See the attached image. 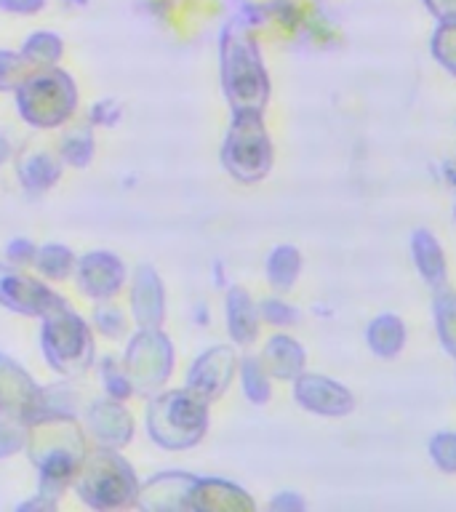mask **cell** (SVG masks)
Masks as SVG:
<instances>
[{
  "label": "cell",
  "mask_w": 456,
  "mask_h": 512,
  "mask_svg": "<svg viewBox=\"0 0 456 512\" xmlns=\"http://www.w3.org/2000/svg\"><path fill=\"white\" fill-rule=\"evenodd\" d=\"M32 264L38 267V272L43 278H51V280H64L75 270V254H72L67 246H59V243H48V246H40L35 251V259Z\"/></svg>",
  "instance_id": "22"
},
{
  "label": "cell",
  "mask_w": 456,
  "mask_h": 512,
  "mask_svg": "<svg viewBox=\"0 0 456 512\" xmlns=\"http://www.w3.org/2000/svg\"><path fill=\"white\" fill-rule=\"evenodd\" d=\"M222 163L227 174L240 182H259L270 174L272 144L262 126V115L235 112L222 147Z\"/></svg>",
  "instance_id": "6"
},
{
  "label": "cell",
  "mask_w": 456,
  "mask_h": 512,
  "mask_svg": "<svg viewBox=\"0 0 456 512\" xmlns=\"http://www.w3.org/2000/svg\"><path fill=\"white\" fill-rule=\"evenodd\" d=\"M131 312L139 328H160L166 318V294L158 272L142 264L131 280Z\"/></svg>",
  "instance_id": "14"
},
{
  "label": "cell",
  "mask_w": 456,
  "mask_h": 512,
  "mask_svg": "<svg viewBox=\"0 0 456 512\" xmlns=\"http://www.w3.org/2000/svg\"><path fill=\"white\" fill-rule=\"evenodd\" d=\"M432 54L448 70L456 72V16L454 19H440L438 30L432 35Z\"/></svg>",
  "instance_id": "25"
},
{
  "label": "cell",
  "mask_w": 456,
  "mask_h": 512,
  "mask_svg": "<svg viewBox=\"0 0 456 512\" xmlns=\"http://www.w3.org/2000/svg\"><path fill=\"white\" fill-rule=\"evenodd\" d=\"M80 291L96 302H110L126 283V267L110 251H94L75 264Z\"/></svg>",
  "instance_id": "10"
},
{
  "label": "cell",
  "mask_w": 456,
  "mask_h": 512,
  "mask_svg": "<svg viewBox=\"0 0 456 512\" xmlns=\"http://www.w3.org/2000/svg\"><path fill=\"white\" fill-rule=\"evenodd\" d=\"M86 424L91 435L99 440V446L123 448L134 438V419L123 408V400L104 398L91 403L86 414Z\"/></svg>",
  "instance_id": "13"
},
{
  "label": "cell",
  "mask_w": 456,
  "mask_h": 512,
  "mask_svg": "<svg viewBox=\"0 0 456 512\" xmlns=\"http://www.w3.org/2000/svg\"><path fill=\"white\" fill-rule=\"evenodd\" d=\"M296 400L318 414H344L352 408L350 392L323 376H302L296 382Z\"/></svg>",
  "instance_id": "16"
},
{
  "label": "cell",
  "mask_w": 456,
  "mask_h": 512,
  "mask_svg": "<svg viewBox=\"0 0 456 512\" xmlns=\"http://www.w3.org/2000/svg\"><path fill=\"white\" fill-rule=\"evenodd\" d=\"M62 166L64 160L59 155H54L51 150H46V147L43 150L24 152L22 158H19V182L38 195V192L51 190L59 182Z\"/></svg>",
  "instance_id": "17"
},
{
  "label": "cell",
  "mask_w": 456,
  "mask_h": 512,
  "mask_svg": "<svg viewBox=\"0 0 456 512\" xmlns=\"http://www.w3.org/2000/svg\"><path fill=\"white\" fill-rule=\"evenodd\" d=\"M400 342H403V326L398 323V318H382L371 326V347L376 352L392 355L400 350Z\"/></svg>",
  "instance_id": "27"
},
{
  "label": "cell",
  "mask_w": 456,
  "mask_h": 512,
  "mask_svg": "<svg viewBox=\"0 0 456 512\" xmlns=\"http://www.w3.org/2000/svg\"><path fill=\"white\" fill-rule=\"evenodd\" d=\"M299 254L294 248L280 246L270 254V262H267V275H270V283L278 288H288L294 283L296 272H299Z\"/></svg>",
  "instance_id": "23"
},
{
  "label": "cell",
  "mask_w": 456,
  "mask_h": 512,
  "mask_svg": "<svg viewBox=\"0 0 456 512\" xmlns=\"http://www.w3.org/2000/svg\"><path fill=\"white\" fill-rule=\"evenodd\" d=\"M424 6L438 19H454L456 16V0H424Z\"/></svg>",
  "instance_id": "36"
},
{
  "label": "cell",
  "mask_w": 456,
  "mask_h": 512,
  "mask_svg": "<svg viewBox=\"0 0 456 512\" xmlns=\"http://www.w3.org/2000/svg\"><path fill=\"white\" fill-rule=\"evenodd\" d=\"M262 312L270 323H291V318H294V310L286 307L283 302H267L262 307Z\"/></svg>",
  "instance_id": "35"
},
{
  "label": "cell",
  "mask_w": 456,
  "mask_h": 512,
  "mask_svg": "<svg viewBox=\"0 0 456 512\" xmlns=\"http://www.w3.org/2000/svg\"><path fill=\"white\" fill-rule=\"evenodd\" d=\"M0 304L8 310L22 312V315H48L56 307H62L64 299L54 294L51 288L43 286L40 280L24 275V272L14 270L0 264Z\"/></svg>",
  "instance_id": "8"
},
{
  "label": "cell",
  "mask_w": 456,
  "mask_h": 512,
  "mask_svg": "<svg viewBox=\"0 0 456 512\" xmlns=\"http://www.w3.org/2000/svg\"><path fill=\"white\" fill-rule=\"evenodd\" d=\"M35 251H38V248L32 246L30 240L16 238V240H11V243H8L6 256H8V262H11V264H32V259H35Z\"/></svg>",
  "instance_id": "33"
},
{
  "label": "cell",
  "mask_w": 456,
  "mask_h": 512,
  "mask_svg": "<svg viewBox=\"0 0 456 512\" xmlns=\"http://www.w3.org/2000/svg\"><path fill=\"white\" fill-rule=\"evenodd\" d=\"M30 75V64L22 51H0V91H16Z\"/></svg>",
  "instance_id": "28"
},
{
  "label": "cell",
  "mask_w": 456,
  "mask_h": 512,
  "mask_svg": "<svg viewBox=\"0 0 456 512\" xmlns=\"http://www.w3.org/2000/svg\"><path fill=\"white\" fill-rule=\"evenodd\" d=\"M219 56H222V86L227 102L232 104V112L262 115L267 96H270V80L262 67L259 46L246 22H230L224 27Z\"/></svg>",
  "instance_id": "1"
},
{
  "label": "cell",
  "mask_w": 456,
  "mask_h": 512,
  "mask_svg": "<svg viewBox=\"0 0 456 512\" xmlns=\"http://www.w3.org/2000/svg\"><path fill=\"white\" fill-rule=\"evenodd\" d=\"M195 475L187 472H160L139 488L136 504L142 510H190Z\"/></svg>",
  "instance_id": "12"
},
{
  "label": "cell",
  "mask_w": 456,
  "mask_h": 512,
  "mask_svg": "<svg viewBox=\"0 0 456 512\" xmlns=\"http://www.w3.org/2000/svg\"><path fill=\"white\" fill-rule=\"evenodd\" d=\"M48 0H0V8L8 11V14H22V16H30V14H38L46 8Z\"/></svg>",
  "instance_id": "34"
},
{
  "label": "cell",
  "mask_w": 456,
  "mask_h": 512,
  "mask_svg": "<svg viewBox=\"0 0 456 512\" xmlns=\"http://www.w3.org/2000/svg\"><path fill=\"white\" fill-rule=\"evenodd\" d=\"M78 107L75 80L59 67H35L16 88V110L30 126H64Z\"/></svg>",
  "instance_id": "4"
},
{
  "label": "cell",
  "mask_w": 456,
  "mask_h": 512,
  "mask_svg": "<svg viewBox=\"0 0 456 512\" xmlns=\"http://www.w3.org/2000/svg\"><path fill=\"white\" fill-rule=\"evenodd\" d=\"M40 387L14 360L0 355V414H11L30 424L38 416Z\"/></svg>",
  "instance_id": "9"
},
{
  "label": "cell",
  "mask_w": 456,
  "mask_h": 512,
  "mask_svg": "<svg viewBox=\"0 0 456 512\" xmlns=\"http://www.w3.org/2000/svg\"><path fill=\"white\" fill-rule=\"evenodd\" d=\"M59 158L67 166H88L94 160V134H91V126L80 123V126L64 128L62 142H59Z\"/></svg>",
  "instance_id": "20"
},
{
  "label": "cell",
  "mask_w": 456,
  "mask_h": 512,
  "mask_svg": "<svg viewBox=\"0 0 456 512\" xmlns=\"http://www.w3.org/2000/svg\"><path fill=\"white\" fill-rule=\"evenodd\" d=\"M24 440H27V427H24L22 419L11 414L0 416V459L22 451Z\"/></svg>",
  "instance_id": "29"
},
{
  "label": "cell",
  "mask_w": 456,
  "mask_h": 512,
  "mask_svg": "<svg viewBox=\"0 0 456 512\" xmlns=\"http://www.w3.org/2000/svg\"><path fill=\"white\" fill-rule=\"evenodd\" d=\"M262 363L267 368V374L280 376V379H291V376L302 371L304 352L294 339H288V336H272L267 347H264Z\"/></svg>",
  "instance_id": "19"
},
{
  "label": "cell",
  "mask_w": 456,
  "mask_h": 512,
  "mask_svg": "<svg viewBox=\"0 0 456 512\" xmlns=\"http://www.w3.org/2000/svg\"><path fill=\"white\" fill-rule=\"evenodd\" d=\"M235 368H238V358H235V352L230 347L206 350L187 371V387L211 403L230 387Z\"/></svg>",
  "instance_id": "11"
},
{
  "label": "cell",
  "mask_w": 456,
  "mask_h": 512,
  "mask_svg": "<svg viewBox=\"0 0 456 512\" xmlns=\"http://www.w3.org/2000/svg\"><path fill=\"white\" fill-rule=\"evenodd\" d=\"M432 456L440 467H446L448 472L456 470V435H443L432 443Z\"/></svg>",
  "instance_id": "32"
},
{
  "label": "cell",
  "mask_w": 456,
  "mask_h": 512,
  "mask_svg": "<svg viewBox=\"0 0 456 512\" xmlns=\"http://www.w3.org/2000/svg\"><path fill=\"white\" fill-rule=\"evenodd\" d=\"M227 328L238 344H251L259 334V312L243 288H232L227 294Z\"/></svg>",
  "instance_id": "18"
},
{
  "label": "cell",
  "mask_w": 456,
  "mask_h": 512,
  "mask_svg": "<svg viewBox=\"0 0 456 512\" xmlns=\"http://www.w3.org/2000/svg\"><path fill=\"white\" fill-rule=\"evenodd\" d=\"M11 158V144H8L6 136H0V166Z\"/></svg>",
  "instance_id": "37"
},
{
  "label": "cell",
  "mask_w": 456,
  "mask_h": 512,
  "mask_svg": "<svg viewBox=\"0 0 456 512\" xmlns=\"http://www.w3.org/2000/svg\"><path fill=\"white\" fill-rule=\"evenodd\" d=\"M40 350L59 374L78 376L94 363V336L86 320L62 304L43 315Z\"/></svg>",
  "instance_id": "5"
},
{
  "label": "cell",
  "mask_w": 456,
  "mask_h": 512,
  "mask_svg": "<svg viewBox=\"0 0 456 512\" xmlns=\"http://www.w3.org/2000/svg\"><path fill=\"white\" fill-rule=\"evenodd\" d=\"M208 427V400L190 387L163 392L147 406V435L166 451L192 448Z\"/></svg>",
  "instance_id": "2"
},
{
  "label": "cell",
  "mask_w": 456,
  "mask_h": 512,
  "mask_svg": "<svg viewBox=\"0 0 456 512\" xmlns=\"http://www.w3.org/2000/svg\"><path fill=\"white\" fill-rule=\"evenodd\" d=\"M64 54V43L56 32L38 30L24 40L22 56L30 67H54Z\"/></svg>",
  "instance_id": "21"
},
{
  "label": "cell",
  "mask_w": 456,
  "mask_h": 512,
  "mask_svg": "<svg viewBox=\"0 0 456 512\" xmlns=\"http://www.w3.org/2000/svg\"><path fill=\"white\" fill-rule=\"evenodd\" d=\"M78 496L94 510H118L136 504L139 483L134 467L118 454V448L102 446L94 454H86L75 475Z\"/></svg>",
  "instance_id": "3"
},
{
  "label": "cell",
  "mask_w": 456,
  "mask_h": 512,
  "mask_svg": "<svg viewBox=\"0 0 456 512\" xmlns=\"http://www.w3.org/2000/svg\"><path fill=\"white\" fill-rule=\"evenodd\" d=\"M102 382H104V392L115 400H126L134 395V384L128 379L126 368L123 363H118L115 358H104L102 360Z\"/></svg>",
  "instance_id": "26"
},
{
  "label": "cell",
  "mask_w": 456,
  "mask_h": 512,
  "mask_svg": "<svg viewBox=\"0 0 456 512\" xmlns=\"http://www.w3.org/2000/svg\"><path fill=\"white\" fill-rule=\"evenodd\" d=\"M435 312H438V326L440 336L446 347L456 355V296H443L438 304H435Z\"/></svg>",
  "instance_id": "30"
},
{
  "label": "cell",
  "mask_w": 456,
  "mask_h": 512,
  "mask_svg": "<svg viewBox=\"0 0 456 512\" xmlns=\"http://www.w3.org/2000/svg\"><path fill=\"white\" fill-rule=\"evenodd\" d=\"M240 374H243V392H246L248 400L264 403L270 398V379H267V368H264L262 360L246 358L240 366Z\"/></svg>",
  "instance_id": "24"
},
{
  "label": "cell",
  "mask_w": 456,
  "mask_h": 512,
  "mask_svg": "<svg viewBox=\"0 0 456 512\" xmlns=\"http://www.w3.org/2000/svg\"><path fill=\"white\" fill-rule=\"evenodd\" d=\"M96 326H99L102 334L118 336L123 334V328H126V318H123V312L115 310L112 304H107V307H99V310H96Z\"/></svg>",
  "instance_id": "31"
},
{
  "label": "cell",
  "mask_w": 456,
  "mask_h": 512,
  "mask_svg": "<svg viewBox=\"0 0 456 512\" xmlns=\"http://www.w3.org/2000/svg\"><path fill=\"white\" fill-rule=\"evenodd\" d=\"M254 502L243 488L219 478H198L192 486L190 510H251Z\"/></svg>",
  "instance_id": "15"
},
{
  "label": "cell",
  "mask_w": 456,
  "mask_h": 512,
  "mask_svg": "<svg viewBox=\"0 0 456 512\" xmlns=\"http://www.w3.org/2000/svg\"><path fill=\"white\" fill-rule=\"evenodd\" d=\"M123 368L134 390L147 392L163 387L174 368V347L168 336L160 334V328H142L128 344Z\"/></svg>",
  "instance_id": "7"
}]
</instances>
